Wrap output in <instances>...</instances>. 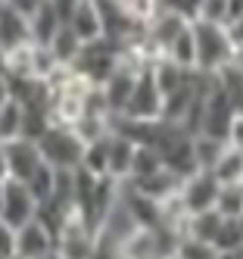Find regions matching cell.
Here are the masks:
<instances>
[{
  "label": "cell",
  "instance_id": "7c38bea8",
  "mask_svg": "<svg viewBox=\"0 0 243 259\" xmlns=\"http://www.w3.org/2000/svg\"><path fill=\"white\" fill-rule=\"evenodd\" d=\"M66 28L78 38L81 44H93L103 38V28H100V13L93 0H81L78 7L72 10V16L66 19Z\"/></svg>",
  "mask_w": 243,
  "mask_h": 259
},
{
  "label": "cell",
  "instance_id": "d590c367",
  "mask_svg": "<svg viewBox=\"0 0 243 259\" xmlns=\"http://www.w3.org/2000/svg\"><path fill=\"white\" fill-rule=\"evenodd\" d=\"M4 78H7V53L0 50V81H4Z\"/></svg>",
  "mask_w": 243,
  "mask_h": 259
},
{
  "label": "cell",
  "instance_id": "8d00e7d4",
  "mask_svg": "<svg viewBox=\"0 0 243 259\" xmlns=\"http://www.w3.org/2000/svg\"><path fill=\"white\" fill-rule=\"evenodd\" d=\"M0 178H7V159H4V144H0Z\"/></svg>",
  "mask_w": 243,
  "mask_h": 259
},
{
  "label": "cell",
  "instance_id": "e0dca14e",
  "mask_svg": "<svg viewBox=\"0 0 243 259\" xmlns=\"http://www.w3.org/2000/svg\"><path fill=\"white\" fill-rule=\"evenodd\" d=\"M81 41L78 38H75V34L63 25L60 31H56L53 34V41L47 44V50L53 53V60H56V66H63V69H72V63L75 60H78V53H81Z\"/></svg>",
  "mask_w": 243,
  "mask_h": 259
},
{
  "label": "cell",
  "instance_id": "e575fe53",
  "mask_svg": "<svg viewBox=\"0 0 243 259\" xmlns=\"http://www.w3.org/2000/svg\"><path fill=\"white\" fill-rule=\"evenodd\" d=\"M228 66H231V69H237V72H243V44L231 50V60H228Z\"/></svg>",
  "mask_w": 243,
  "mask_h": 259
},
{
  "label": "cell",
  "instance_id": "52a82bcc",
  "mask_svg": "<svg viewBox=\"0 0 243 259\" xmlns=\"http://www.w3.org/2000/svg\"><path fill=\"white\" fill-rule=\"evenodd\" d=\"M218 188H221V184L212 178V172H193V175H187L181 181L178 200H181V206L187 209V215L206 212V209H215Z\"/></svg>",
  "mask_w": 243,
  "mask_h": 259
},
{
  "label": "cell",
  "instance_id": "ab89813d",
  "mask_svg": "<svg viewBox=\"0 0 243 259\" xmlns=\"http://www.w3.org/2000/svg\"><path fill=\"white\" fill-rule=\"evenodd\" d=\"M165 259H178V256H175V253H172V256H165Z\"/></svg>",
  "mask_w": 243,
  "mask_h": 259
},
{
  "label": "cell",
  "instance_id": "f546056e",
  "mask_svg": "<svg viewBox=\"0 0 243 259\" xmlns=\"http://www.w3.org/2000/svg\"><path fill=\"white\" fill-rule=\"evenodd\" d=\"M0 259H16V228L0 219Z\"/></svg>",
  "mask_w": 243,
  "mask_h": 259
},
{
  "label": "cell",
  "instance_id": "603a6c76",
  "mask_svg": "<svg viewBox=\"0 0 243 259\" xmlns=\"http://www.w3.org/2000/svg\"><path fill=\"white\" fill-rule=\"evenodd\" d=\"M215 78H218V88L224 91V97H228L231 109H234L237 116H243V72H237V69H231V66H224Z\"/></svg>",
  "mask_w": 243,
  "mask_h": 259
},
{
  "label": "cell",
  "instance_id": "d4e9b609",
  "mask_svg": "<svg viewBox=\"0 0 243 259\" xmlns=\"http://www.w3.org/2000/svg\"><path fill=\"white\" fill-rule=\"evenodd\" d=\"M215 212L224 219H243V184H224V188H218Z\"/></svg>",
  "mask_w": 243,
  "mask_h": 259
},
{
  "label": "cell",
  "instance_id": "f35d334b",
  "mask_svg": "<svg viewBox=\"0 0 243 259\" xmlns=\"http://www.w3.org/2000/svg\"><path fill=\"white\" fill-rule=\"evenodd\" d=\"M4 181H7V178H0V203H4Z\"/></svg>",
  "mask_w": 243,
  "mask_h": 259
},
{
  "label": "cell",
  "instance_id": "cb8c5ba5",
  "mask_svg": "<svg viewBox=\"0 0 243 259\" xmlns=\"http://www.w3.org/2000/svg\"><path fill=\"white\" fill-rule=\"evenodd\" d=\"M159 169H162V156L153 150V147L137 144L134 147V159H131V175H128V181H140V178L153 175Z\"/></svg>",
  "mask_w": 243,
  "mask_h": 259
},
{
  "label": "cell",
  "instance_id": "44dd1931",
  "mask_svg": "<svg viewBox=\"0 0 243 259\" xmlns=\"http://www.w3.org/2000/svg\"><path fill=\"white\" fill-rule=\"evenodd\" d=\"M16 138H22V103L10 97L0 106V144H10Z\"/></svg>",
  "mask_w": 243,
  "mask_h": 259
},
{
  "label": "cell",
  "instance_id": "7402d4cb",
  "mask_svg": "<svg viewBox=\"0 0 243 259\" xmlns=\"http://www.w3.org/2000/svg\"><path fill=\"white\" fill-rule=\"evenodd\" d=\"M218 253H237L243 250V219H224L221 215V228L215 234V244Z\"/></svg>",
  "mask_w": 243,
  "mask_h": 259
},
{
  "label": "cell",
  "instance_id": "30bf717a",
  "mask_svg": "<svg viewBox=\"0 0 243 259\" xmlns=\"http://www.w3.org/2000/svg\"><path fill=\"white\" fill-rule=\"evenodd\" d=\"M53 244L56 234L37 215L28 225L16 228V259H53Z\"/></svg>",
  "mask_w": 243,
  "mask_h": 259
},
{
  "label": "cell",
  "instance_id": "484cf974",
  "mask_svg": "<svg viewBox=\"0 0 243 259\" xmlns=\"http://www.w3.org/2000/svg\"><path fill=\"white\" fill-rule=\"evenodd\" d=\"M122 7H125V13L131 16V19H134L137 25H150V22H153L156 19V16H159V0H122Z\"/></svg>",
  "mask_w": 243,
  "mask_h": 259
},
{
  "label": "cell",
  "instance_id": "9a60e30c",
  "mask_svg": "<svg viewBox=\"0 0 243 259\" xmlns=\"http://www.w3.org/2000/svg\"><path fill=\"white\" fill-rule=\"evenodd\" d=\"M28 28H31V44L47 47L53 41V34L63 28V19L56 16V10L50 7V0H44L31 16H28Z\"/></svg>",
  "mask_w": 243,
  "mask_h": 259
},
{
  "label": "cell",
  "instance_id": "1f68e13d",
  "mask_svg": "<svg viewBox=\"0 0 243 259\" xmlns=\"http://www.w3.org/2000/svg\"><path fill=\"white\" fill-rule=\"evenodd\" d=\"M4 4H7V7H13L16 13H22V16H31L37 7L44 4V0H4Z\"/></svg>",
  "mask_w": 243,
  "mask_h": 259
},
{
  "label": "cell",
  "instance_id": "ffe728a7",
  "mask_svg": "<svg viewBox=\"0 0 243 259\" xmlns=\"http://www.w3.org/2000/svg\"><path fill=\"white\" fill-rule=\"evenodd\" d=\"M165 60L168 63H175L178 69H187V72H193V63H197V53H193V28L187 25L178 38L165 47Z\"/></svg>",
  "mask_w": 243,
  "mask_h": 259
},
{
  "label": "cell",
  "instance_id": "5b68a950",
  "mask_svg": "<svg viewBox=\"0 0 243 259\" xmlns=\"http://www.w3.org/2000/svg\"><path fill=\"white\" fill-rule=\"evenodd\" d=\"M234 109L224 97V91L218 88V78L212 75L209 88H206V97H203V106H200V122H197V135H206V138H215V141H228V132H231V122H234Z\"/></svg>",
  "mask_w": 243,
  "mask_h": 259
},
{
  "label": "cell",
  "instance_id": "ac0fdd59",
  "mask_svg": "<svg viewBox=\"0 0 243 259\" xmlns=\"http://www.w3.org/2000/svg\"><path fill=\"white\" fill-rule=\"evenodd\" d=\"M212 178L221 184H240L243 181V153L234 147H224V153L218 156V162L212 165Z\"/></svg>",
  "mask_w": 243,
  "mask_h": 259
},
{
  "label": "cell",
  "instance_id": "3957f363",
  "mask_svg": "<svg viewBox=\"0 0 243 259\" xmlns=\"http://www.w3.org/2000/svg\"><path fill=\"white\" fill-rule=\"evenodd\" d=\"M93 253H97V228L84 222L78 212H72L56 228L53 259H93Z\"/></svg>",
  "mask_w": 243,
  "mask_h": 259
},
{
  "label": "cell",
  "instance_id": "4fadbf2b",
  "mask_svg": "<svg viewBox=\"0 0 243 259\" xmlns=\"http://www.w3.org/2000/svg\"><path fill=\"white\" fill-rule=\"evenodd\" d=\"M134 141H128L122 135L112 132L106 138V175L112 181H128L131 175V159H134Z\"/></svg>",
  "mask_w": 243,
  "mask_h": 259
},
{
  "label": "cell",
  "instance_id": "7a4b0ae2",
  "mask_svg": "<svg viewBox=\"0 0 243 259\" xmlns=\"http://www.w3.org/2000/svg\"><path fill=\"white\" fill-rule=\"evenodd\" d=\"M37 150H41V159L56 172H72L81 165L84 156V144L78 141V135L66 125H50L47 132L37 141Z\"/></svg>",
  "mask_w": 243,
  "mask_h": 259
},
{
  "label": "cell",
  "instance_id": "d6986e66",
  "mask_svg": "<svg viewBox=\"0 0 243 259\" xmlns=\"http://www.w3.org/2000/svg\"><path fill=\"white\" fill-rule=\"evenodd\" d=\"M190 147H193V162L200 172H212V165L218 162V156L224 153L228 141H215V138H206V135H193L190 138Z\"/></svg>",
  "mask_w": 243,
  "mask_h": 259
},
{
  "label": "cell",
  "instance_id": "d6a6232c",
  "mask_svg": "<svg viewBox=\"0 0 243 259\" xmlns=\"http://www.w3.org/2000/svg\"><path fill=\"white\" fill-rule=\"evenodd\" d=\"M224 31H228V41H231V47H240V44H243V19H234V22H228V25H224Z\"/></svg>",
  "mask_w": 243,
  "mask_h": 259
},
{
  "label": "cell",
  "instance_id": "ba28073f",
  "mask_svg": "<svg viewBox=\"0 0 243 259\" xmlns=\"http://www.w3.org/2000/svg\"><path fill=\"white\" fill-rule=\"evenodd\" d=\"M4 159H7V178L19 181V184H28V178L44 165L37 144L25 141V138H16V141L4 144Z\"/></svg>",
  "mask_w": 243,
  "mask_h": 259
},
{
  "label": "cell",
  "instance_id": "4dcf8cb0",
  "mask_svg": "<svg viewBox=\"0 0 243 259\" xmlns=\"http://www.w3.org/2000/svg\"><path fill=\"white\" fill-rule=\"evenodd\" d=\"M228 147H234V150H240V153H243V116H234V122H231Z\"/></svg>",
  "mask_w": 243,
  "mask_h": 259
},
{
  "label": "cell",
  "instance_id": "4316f807",
  "mask_svg": "<svg viewBox=\"0 0 243 259\" xmlns=\"http://www.w3.org/2000/svg\"><path fill=\"white\" fill-rule=\"evenodd\" d=\"M175 256H178V259H218V250H215L212 244H203V240L181 237Z\"/></svg>",
  "mask_w": 243,
  "mask_h": 259
},
{
  "label": "cell",
  "instance_id": "9c48e42d",
  "mask_svg": "<svg viewBox=\"0 0 243 259\" xmlns=\"http://www.w3.org/2000/svg\"><path fill=\"white\" fill-rule=\"evenodd\" d=\"M37 215V200L31 197V191L19 181H4V203H0V219L10 228H22Z\"/></svg>",
  "mask_w": 243,
  "mask_h": 259
},
{
  "label": "cell",
  "instance_id": "83f0119b",
  "mask_svg": "<svg viewBox=\"0 0 243 259\" xmlns=\"http://www.w3.org/2000/svg\"><path fill=\"white\" fill-rule=\"evenodd\" d=\"M159 7H162L165 13L178 16V19H184V22H197L203 0H159Z\"/></svg>",
  "mask_w": 243,
  "mask_h": 259
},
{
  "label": "cell",
  "instance_id": "6da1fadb",
  "mask_svg": "<svg viewBox=\"0 0 243 259\" xmlns=\"http://www.w3.org/2000/svg\"><path fill=\"white\" fill-rule=\"evenodd\" d=\"M193 28V53L197 63L193 72H203V75H218V72L228 66L231 60V41L224 25H209V22H190Z\"/></svg>",
  "mask_w": 243,
  "mask_h": 259
},
{
  "label": "cell",
  "instance_id": "2e32d148",
  "mask_svg": "<svg viewBox=\"0 0 243 259\" xmlns=\"http://www.w3.org/2000/svg\"><path fill=\"white\" fill-rule=\"evenodd\" d=\"M218 228H221V215L215 209L193 212V215H187V222H184V237L203 240V244H215Z\"/></svg>",
  "mask_w": 243,
  "mask_h": 259
},
{
  "label": "cell",
  "instance_id": "277c9868",
  "mask_svg": "<svg viewBox=\"0 0 243 259\" xmlns=\"http://www.w3.org/2000/svg\"><path fill=\"white\" fill-rule=\"evenodd\" d=\"M119 60H122V47H116V44H109V41L100 38V41L81 47L78 60L72 63V72H75V75H81L87 84L100 88L112 72H116Z\"/></svg>",
  "mask_w": 243,
  "mask_h": 259
},
{
  "label": "cell",
  "instance_id": "8992f818",
  "mask_svg": "<svg viewBox=\"0 0 243 259\" xmlns=\"http://www.w3.org/2000/svg\"><path fill=\"white\" fill-rule=\"evenodd\" d=\"M122 119H131V122H156L162 119V94L153 81V72L150 66H143L137 72V81H134V91L128 97V106Z\"/></svg>",
  "mask_w": 243,
  "mask_h": 259
},
{
  "label": "cell",
  "instance_id": "836d02e7",
  "mask_svg": "<svg viewBox=\"0 0 243 259\" xmlns=\"http://www.w3.org/2000/svg\"><path fill=\"white\" fill-rule=\"evenodd\" d=\"M243 19V0H228V22Z\"/></svg>",
  "mask_w": 243,
  "mask_h": 259
},
{
  "label": "cell",
  "instance_id": "8fae6325",
  "mask_svg": "<svg viewBox=\"0 0 243 259\" xmlns=\"http://www.w3.org/2000/svg\"><path fill=\"white\" fill-rule=\"evenodd\" d=\"M31 44V28H28V16L16 13L13 7H7L0 0V50L13 53L19 47Z\"/></svg>",
  "mask_w": 243,
  "mask_h": 259
},
{
  "label": "cell",
  "instance_id": "60d3db41",
  "mask_svg": "<svg viewBox=\"0 0 243 259\" xmlns=\"http://www.w3.org/2000/svg\"><path fill=\"white\" fill-rule=\"evenodd\" d=\"M240 184H243V181H240Z\"/></svg>",
  "mask_w": 243,
  "mask_h": 259
},
{
  "label": "cell",
  "instance_id": "f1b7e54d",
  "mask_svg": "<svg viewBox=\"0 0 243 259\" xmlns=\"http://www.w3.org/2000/svg\"><path fill=\"white\" fill-rule=\"evenodd\" d=\"M197 22H209V25H228V0H203Z\"/></svg>",
  "mask_w": 243,
  "mask_h": 259
},
{
  "label": "cell",
  "instance_id": "74e56055",
  "mask_svg": "<svg viewBox=\"0 0 243 259\" xmlns=\"http://www.w3.org/2000/svg\"><path fill=\"white\" fill-rule=\"evenodd\" d=\"M218 259H243V250H237V253H218Z\"/></svg>",
  "mask_w": 243,
  "mask_h": 259
},
{
  "label": "cell",
  "instance_id": "5bb4252c",
  "mask_svg": "<svg viewBox=\"0 0 243 259\" xmlns=\"http://www.w3.org/2000/svg\"><path fill=\"white\" fill-rule=\"evenodd\" d=\"M128 184H131L137 194L150 197L153 203H165L168 197H175V194L181 191V178H178L172 169H165V165H162L159 172L147 175V178H140V181H128Z\"/></svg>",
  "mask_w": 243,
  "mask_h": 259
}]
</instances>
